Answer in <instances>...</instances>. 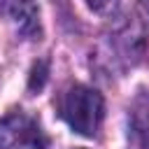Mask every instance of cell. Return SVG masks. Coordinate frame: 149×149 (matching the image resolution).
Wrapping results in <instances>:
<instances>
[{"instance_id": "1", "label": "cell", "mask_w": 149, "mask_h": 149, "mask_svg": "<svg viewBox=\"0 0 149 149\" xmlns=\"http://www.w3.org/2000/svg\"><path fill=\"white\" fill-rule=\"evenodd\" d=\"M58 109L72 130H77L79 135H95L102 121L105 105H102V95L95 88L74 84L63 93Z\"/></svg>"}, {"instance_id": "2", "label": "cell", "mask_w": 149, "mask_h": 149, "mask_svg": "<svg viewBox=\"0 0 149 149\" xmlns=\"http://www.w3.org/2000/svg\"><path fill=\"white\" fill-rule=\"evenodd\" d=\"M47 140L35 119L14 112L0 119V149H44Z\"/></svg>"}, {"instance_id": "3", "label": "cell", "mask_w": 149, "mask_h": 149, "mask_svg": "<svg viewBox=\"0 0 149 149\" xmlns=\"http://www.w3.org/2000/svg\"><path fill=\"white\" fill-rule=\"evenodd\" d=\"M130 128L142 144H149V91H142L130 107Z\"/></svg>"}, {"instance_id": "4", "label": "cell", "mask_w": 149, "mask_h": 149, "mask_svg": "<svg viewBox=\"0 0 149 149\" xmlns=\"http://www.w3.org/2000/svg\"><path fill=\"white\" fill-rule=\"evenodd\" d=\"M9 16L23 35L37 33V9L33 0H9Z\"/></svg>"}, {"instance_id": "5", "label": "cell", "mask_w": 149, "mask_h": 149, "mask_svg": "<svg viewBox=\"0 0 149 149\" xmlns=\"http://www.w3.org/2000/svg\"><path fill=\"white\" fill-rule=\"evenodd\" d=\"M86 2H88V7L95 9V12H109V9L116 5V0H86Z\"/></svg>"}]
</instances>
